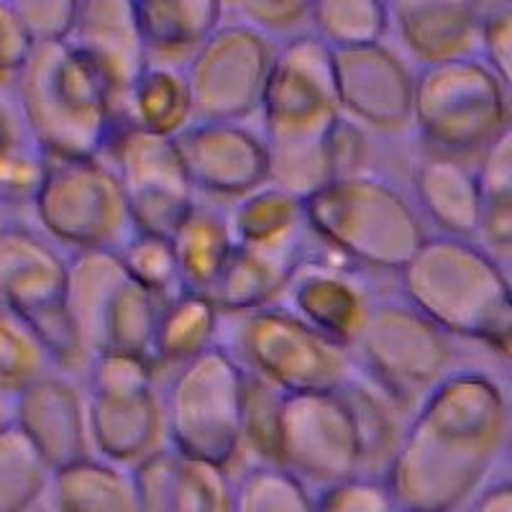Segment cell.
I'll return each mask as SVG.
<instances>
[{"mask_svg":"<svg viewBox=\"0 0 512 512\" xmlns=\"http://www.w3.org/2000/svg\"><path fill=\"white\" fill-rule=\"evenodd\" d=\"M507 413L495 379L482 372L446 374L420 400L387 469L397 505L441 512L459 502L505 446Z\"/></svg>","mask_w":512,"mask_h":512,"instance_id":"cell-1","label":"cell"},{"mask_svg":"<svg viewBox=\"0 0 512 512\" xmlns=\"http://www.w3.org/2000/svg\"><path fill=\"white\" fill-rule=\"evenodd\" d=\"M18 72L29 139L41 152L59 159H100L108 152L126 121L108 77L75 41H36Z\"/></svg>","mask_w":512,"mask_h":512,"instance_id":"cell-2","label":"cell"},{"mask_svg":"<svg viewBox=\"0 0 512 512\" xmlns=\"http://www.w3.org/2000/svg\"><path fill=\"white\" fill-rule=\"evenodd\" d=\"M402 295L451 338L495 349L512 328V282L495 256L456 236H428L400 272Z\"/></svg>","mask_w":512,"mask_h":512,"instance_id":"cell-3","label":"cell"},{"mask_svg":"<svg viewBox=\"0 0 512 512\" xmlns=\"http://www.w3.org/2000/svg\"><path fill=\"white\" fill-rule=\"evenodd\" d=\"M310 233L361 267L397 272L428 241L410 200L384 180L351 175L328 182L303 200Z\"/></svg>","mask_w":512,"mask_h":512,"instance_id":"cell-4","label":"cell"},{"mask_svg":"<svg viewBox=\"0 0 512 512\" xmlns=\"http://www.w3.org/2000/svg\"><path fill=\"white\" fill-rule=\"evenodd\" d=\"M244 382L246 369L221 344L180 364L162 397L172 446L226 469L244 446Z\"/></svg>","mask_w":512,"mask_h":512,"instance_id":"cell-5","label":"cell"},{"mask_svg":"<svg viewBox=\"0 0 512 512\" xmlns=\"http://www.w3.org/2000/svg\"><path fill=\"white\" fill-rule=\"evenodd\" d=\"M164 300L136 282L116 251H77L67 267V310L90 356L134 354L152 361Z\"/></svg>","mask_w":512,"mask_h":512,"instance_id":"cell-6","label":"cell"},{"mask_svg":"<svg viewBox=\"0 0 512 512\" xmlns=\"http://www.w3.org/2000/svg\"><path fill=\"white\" fill-rule=\"evenodd\" d=\"M67 267L49 241L26 228L0 231V310L21 323L64 372L90 369L70 310H67Z\"/></svg>","mask_w":512,"mask_h":512,"instance_id":"cell-7","label":"cell"},{"mask_svg":"<svg viewBox=\"0 0 512 512\" xmlns=\"http://www.w3.org/2000/svg\"><path fill=\"white\" fill-rule=\"evenodd\" d=\"M510 121V98L482 59L423 64L415 75L413 123L438 154H482Z\"/></svg>","mask_w":512,"mask_h":512,"instance_id":"cell-8","label":"cell"},{"mask_svg":"<svg viewBox=\"0 0 512 512\" xmlns=\"http://www.w3.org/2000/svg\"><path fill=\"white\" fill-rule=\"evenodd\" d=\"M233 318L236 331L226 349L285 395L341 392L356 377L354 351L315 331L290 308L267 305Z\"/></svg>","mask_w":512,"mask_h":512,"instance_id":"cell-9","label":"cell"},{"mask_svg":"<svg viewBox=\"0 0 512 512\" xmlns=\"http://www.w3.org/2000/svg\"><path fill=\"white\" fill-rule=\"evenodd\" d=\"M34 210L41 228L75 251H118L136 231L121 180L100 159L49 157Z\"/></svg>","mask_w":512,"mask_h":512,"instance_id":"cell-10","label":"cell"},{"mask_svg":"<svg viewBox=\"0 0 512 512\" xmlns=\"http://www.w3.org/2000/svg\"><path fill=\"white\" fill-rule=\"evenodd\" d=\"M351 351L359 356L364 377L372 379L400 408L423 400L446 377L454 361L451 336L408 300L374 303L367 326Z\"/></svg>","mask_w":512,"mask_h":512,"instance_id":"cell-11","label":"cell"},{"mask_svg":"<svg viewBox=\"0 0 512 512\" xmlns=\"http://www.w3.org/2000/svg\"><path fill=\"white\" fill-rule=\"evenodd\" d=\"M154 364L134 354H98L90 361V441L111 464H134L159 451L164 428Z\"/></svg>","mask_w":512,"mask_h":512,"instance_id":"cell-12","label":"cell"},{"mask_svg":"<svg viewBox=\"0 0 512 512\" xmlns=\"http://www.w3.org/2000/svg\"><path fill=\"white\" fill-rule=\"evenodd\" d=\"M264 139H318L344 116L338 103L333 49L315 34H300L274 49L262 95Z\"/></svg>","mask_w":512,"mask_h":512,"instance_id":"cell-13","label":"cell"},{"mask_svg":"<svg viewBox=\"0 0 512 512\" xmlns=\"http://www.w3.org/2000/svg\"><path fill=\"white\" fill-rule=\"evenodd\" d=\"M269 36L246 24L218 26L187 64L195 121H236L262 111L272 67Z\"/></svg>","mask_w":512,"mask_h":512,"instance_id":"cell-14","label":"cell"},{"mask_svg":"<svg viewBox=\"0 0 512 512\" xmlns=\"http://www.w3.org/2000/svg\"><path fill=\"white\" fill-rule=\"evenodd\" d=\"M105 154L121 180L136 231L172 239L198 205L175 139L123 123Z\"/></svg>","mask_w":512,"mask_h":512,"instance_id":"cell-15","label":"cell"},{"mask_svg":"<svg viewBox=\"0 0 512 512\" xmlns=\"http://www.w3.org/2000/svg\"><path fill=\"white\" fill-rule=\"evenodd\" d=\"M277 464L320 484L359 477L364 448L344 392L282 397Z\"/></svg>","mask_w":512,"mask_h":512,"instance_id":"cell-16","label":"cell"},{"mask_svg":"<svg viewBox=\"0 0 512 512\" xmlns=\"http://www.w3.org/2000/svg\"><path fill=\"white\" fill-rule=\"evenodd\" d=\"M175 146L198 192L239 200L269 182L267 139L236 121H192Z\"/></svg>","mask_w":512,"mask_h":512,"instance_id":"cell-17","label":"cell"},{"mask_svg":"<svg viewBox=\"0 0 512 512\" xmlns=\"http://www.w3.org/2000/svg\"><path fill=\"white\" fill-rule=\"evenodd\" d=\"M341 113L377 131H400L413 123L415 75L390 49H333Z\"/></svg>","mask_w":512,"mask_h":512,"instance_id":"cell-18","label":"cell"},{"mask_svg":"<svg viewBox=\"0 0 512 512\" xmlns=\"http://www.w3.org/2000/svg\"><path fill=\"white\" fill-rule=\"evenodd\" d=\"M13 418L52 472L90 456L88 405L67 379L49 372L31 382L16 395Z\"/></svg>","mask_w":512,"mask_h":512,"instance_id":"cell-19","label":"cell"},{"mask_svg":"<svg viewBox=\"0 0 512 512\" xmlns=\"http://www.w3.org/2000/svg\"><path fill=\"white\" fill-rule=\"evenodd\" d=\"M67 39L103 70L123 113L134 82L149 67V47L131 0H80L77 21Z\"/></svg>","mask_w":512,"mask_h":512,"instance_id":"cell-20","label":"cell"},{"mask_svg":"<svg viewBox=\"0 0 512 512\" xmlns=\"http://www.w3.org/2000/svg\"><path fill=\"white\" fill-rule=\"evenodd\" d=\"M285 292L292 313L346 349H354L374 305L359 277L331 262L303 259Z\"/></svg>","mask_w":512,"mask_h":512,"instance_id":"cell-21","label":"cell"},{"mask_svg":"<svg viewBox=\"0 0 512 512\" xmlns=\"http://www.w3.org/2000/svg\"><path fill=\"white\" fill-rule=\"evenodd\" d=\"M139 512H233L223 469L172 451H154L134 474Z\"/></svg>","mask_w":512,"mask_h":512,"instance_id":"cell-22","label":"cell"},{"mask_svg":"<svg viewBox=\"0 0 512 512\" xmlns=\"http://www.w3.org/2000/svg\"><path fill=\"white\" fill-rule=\"evenodd\" d=\"M387 8L418 62L474 57L479 49L477 0H387Z\"/></svg>","mask_w":512,"mask_h":512,"instance_id":"cell-23","label":"cell"},{"mask_svg":"<svg viewBox=\"0 0 512 512\" xmlns=\"http://www.w3.org/2000/svg\"><path fill=\"white\" fill-rule=\"evenodd\" d=\"M415 195L425 218L456 239H474L482 231L484 200L477 172L459 157L433 154L418 164L413 175Z\"/></svg>","mask_w":512,"mask_h":512,"instance_id":"cell-24","label":"cell"},{"mask_svg":"<svg viewBox=\"0 0 512 512\" xmlns=\"http://www.w3.org/2000/svg\"><path fill=\"white\" fill-rule=\"evenodd\" d=\"M303 259V249H251L236 244L221 280L208 297L223 315L267 308L285 295L292 274Z\"/></svg>","mask_w":512,"mask_h":512,"instance_id":"cell-25","label":"cell"},{"mask_svg":"<svg viewBox=\"0 0 512 512\" xmlns=\"http://www.w3.org/2000/svg\"><path fill=\"white\" fill-rule=\"evenodd\" d=\"M228 226L236 244L251 249H303V236L310 233L303 200L269 182L233 200Z\"/></svg>","mask_w":512,"mask_h":512,"instance_id":"cell-26","label":"cell"},{"mask_svg":"<svg viewBox=\"0 0 512 512\" xmlns=\"http://www.w3.org/2000/svg\"><path fill=\"white\" fill-rule=\"evenodd\" d=\"M169 241L175 249L182 290L208 297L236 251L228 216L198 203Z\"/></svg>","mask_w":512,"mask_h":512,"instance_id":"cell-27","label":"cell"},{"mask_svg":"<svg viewBox=\"0 0 512 512\" xmlns=\"http://www.w3.org/2000/svg\"><path fill=\"white\" fill-rule=\"evenodd\" d=\"M226 0H131L149 52L185 57L218 29Z\"/></svg>","mask_w":512,"mask_h":512,"instance_id":"cell-28","label":"cell"},{"mask_svg":"<svg viewBox=\"0 0 512 512\" xmlns=\"http://www.w3.org/2000/svg\"><path fill=\"white\" fill-rule=\"evenodd\" d=\"M223 313L210 297L198 292H177L167 297L157 320L152 344L154 369H177L185 361L218 346Z\"/></svg>","mask_w":512,"mask_h":512,"instance_id":"cell-29","label":"cell"},{"mask_svg":"<svg viewBox=\"0 0 512 512\" xmlns=\"http://www.w3.org/2000/svg\"><path fill=\"white\" fill-rule=\"evenodd\" d=\"M123 121L149 134L175 139L195 121L185 72L152 64L141 72L123 105Z\"/></svg>","mask_w":512,"mask_h":512,"instance_id":"cell-30","label":"cell"},{"mask_svg":"<svg viewBox=\"0 0 512 512\" xmlns=\"http://www.w3.org/2000/svg\"><path fill=\"white\" fill-rule=\"evenodd\" d=\"M52 497L54 512H139L134 479L93 456L54 469Z\"/></svg>","mask_w":512,"mask_h":512,"instance_id":"cell-31","label":"cell"},{"mask_svg":"<svg viewBox=\"0 0 512 512\" xmlns=\"http://www.w3.org/2000/svg\"><path fill=\"white\" fill-rule=\"evenodd\" d=\"M313 34L331 49L379 44L390 26L387 0H313Z\"/></svg>","mask_w":512,"mask_h":512,"instance_id":"cell-32","label":"cell"},{"mask_svg":"<svg viewBox=\"0 0 512 512\" xmlns=\"http://www.w3.org/2000/svg\"><path fill=\"white\" fill-rule=\"evenodd\" d=\"M49 464L16 423L0 431V512H26L49 482Z\"/></svg>","mask_w":512,"mask_h":512,"instance_id":"cell-33","label":"cell"},{"mask_svg":"<svg viewBox=\"0 0 512 512\" xmlns=\"http://www.w3.org/2000/svg\"><path fill=\"white\" fill-rule=\"evenodd\" d=\"M326 136L318 139L267 141L269 149V185L308 200L310 195L333 182L331 157Z\"/></svg>","mask_w":512,"mask_h":512,"instance_id":"cell-34","label":"cell"},{"mask_svg":"<svg viewBox=\"0 0 512 512\" xmlns=\"http://www.w3.org/2000/svg\"><path fill=\"white\" fill-rule=\"evenodd\" d=\"M233 512H315L297 474L277 464H262L233 495Z\"/></svg>","mask_w":512,"mask_h":512,"instance_id":"cell-35","label":"cell"},{"mask_svg":"<svg viewBox=\"0 0 512 512\" xmlns=\"http://www.w3.org/2000/svg\"><path fill=\"white\" fill-rule=\"evenodd\" d=\"M52 367V359L31 331L0 310V395H18Z\"/></svg>","mask_w":512,"mask_h":512,"instance_id":"cell-36","label":"cell"},{"mask_svg":"<svg viewBox=\"0 0 512 512\" xmlns=\"http://www.w3.org/2000/svg\"><path fill=\"white\" fill-rule=\"evenodd\" d=\"M282 397H285V392L246 369L241 438H244V446H249L254 454L262 456L264 464H277Z\"/></svg>","mask_w":512,"mask_h":512,"instance_id":"cell-37","label":"cell"},{"mask_svg":"<svg viewBox=\"0 0 512 512\" xmlns=\"http://www.w3.org/2000/svg\"><path fill=\"white\" fill-rule=\"evenodd\" d=\"M116 254L123 267H126V272L162 300L182 292L175 249H172L169 239L134 231V236Z\"/></svg>","mask_w":512,"mask_h":512,"instance_id":"cell-38","label":"cell"},{"mask_svg":"<svg viewBox=\"0 0 512 512\" xmlns=\"http://www.w3.org/2000/svg\"><path fill=\"white\" fill-rule=\"evenodd\" d=\"M49 157L31 139L13 136L0 149V205H34L47 180Z\"/></svg>","mask_w":512,"mask_h":512,"instance_id":"cell-39","label":"cell"},{"mask_svg":"<svg viewBox=\"0 0 512 512\" xmlns=\"http://www.w3.org/2000/svg\"><path fill=\"white\" fill-rule=\"evenodd\" d=\"M479 49L482 62L495 72L512 100V0L479 8Z\"/></svg>","mask_w":512,"mask_h":512,"instance_id":"cell-40","label":"cell"},{"mask_svg":"<svg viewBox=\"0 0 512 512\" xmlns=\"http://www.w3.org/2000/svg\"><path fill=\"white\" fill-rule=\"evenodd\" d=\"M477 180L484 210H512V121L482 152Z\"/></svg>","mask_w":512,"mask_h":512,"instance_id":"cell-41","label":"cell"},{"mask_svg":"<svg viewBox=\"0 0 512 512\" xmlns=\"http://www.w3.org/2000/svg\"><path fill=\"white\" fill-rule=\"evenodd\" d=\"M397 502L387 482L351 477L328 484L315 512H395Z\"/></svg>","mask_w":512,"mask_h":512,"instance_id":"cell-42","label":"cell"},{"mask_svg":"<svg viewBox=\"0 0 512 512\" xmlns=\"http://www.w3.org/2000/svg\"><path fill=\"white\" fill-rule=\"evenodd\" d=\"M241 21L264 36L285 34L300 26L313 11V0H231Z\"/></svg>","mask_w":512,"mask_h":512,"instance_id":"cell-43","label":"cell"},{"mask_svg":"<svg viewBox=\"0 0 512 512\" xmlns=\"http://www.w3.org/2000/svg\"><path fill=\"white\" fill-rule=\"evenodd\" d=\"M328 157H331L333 180L359 175L364 157H367V139L356 121L341 116L328 131Z\"/></svg>","mask_w":512,"mask_h":512,"instance_id":"cell-44","label":"cell"},{"mask_svg":"<svg viewBox=\"0 0 512 512\" xmlns=\"http://www.w3.org/2000/svg\"><path fill=\"white\" fill-rule=\"evenodd\" d=\"M479 512H512V487L497 489V492L484 497Z\"/></svg>","mask_w":512,"mask_h":512,"instance_id":"cell-45","label":"cell"},{"mask_svg":"<svg viewBox=\"0 0 512 512\" xmlns=\"http://www.w3.org/2000/svg\"><path fill=\"white\" fill-rule=\"evenodd\" d=\"M13 128H11V121H8V116L3 111H0V149L8 144V141L13 139Z\"/></svg>","mask_w":512,"mask_h":512,"instance_id":"cell-46","label":"cell"},{"mask_svg":"<svg viewBox=\"0 0 512 512\" xmlns=\"http://www.w3.org/2000/svg\"><path fill=\"white\" fill-rule=\"evenodd\" d=\"M495 351H497V354L505 356L507 364H510V367H512V328H510V331H507V336L502 338L500 344L495 346Z\"/></svg>","mask_w":512,"mask_h":512,"instance_id":"cell-47","label":"cell"},{"mask_svg":"<svg viewBox=\"0 0 512 512\" xmlns=\"http://www.w3.org/2000/svg\"><path fill=\"white\" fill-rule=\"evenodd\" d=\"M505 443H507V448H510V451H512V408H510V413H507V431H505Z\"/></svg>","mask_w":512,"mask_h":512,"instance_id":"cell-48","label":"cell"},{"mask_svg":"<svg viewBox=\"0 0 512 512\" xmlns=\"http://www.w3.org/2000/svg\"><path fill=\"white\" fill-rule=\"evenodd\" d=\"M13 420L8 418L6 415V408H3V402H0V431H3V428H8V425H11Z\"/></svg>","mask_w":512,"mask_h":512,"instance_id":"cell-49","label":"cell"}]
</instances>
